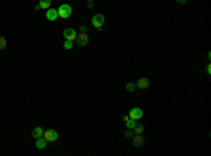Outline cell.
Wrapping results in <instances>:
<instances>
[{
  "label": "cell",
  "instance_id": "52a82bcc",
  "mask_svg": "<svg viewBox=\"0 0 211 156\" xmlns=\"http://www.w3.org/2000/svg\"><path fill=\"white\" fill-rule=\"evenodd\" d=\"M128 115H130V118H132V120H139V118H142L144 113H142V110L139 107H135V108H131Z\"/></svg>",
  "mask_w": 211,
  "mask_h": 156
},
{
  "label": "cell",
  "instance_id": "6da1fadb",
  "mask_svg": "<svg viewBox=\"0 0 211 156\" xmlns=\"http://www.w3.org/2000/svg\"><path fill=\"white\" fill-rule=\"evenodd\" d=\"M58 15H59L61 19H69L70 15H72V7H70L68 3L61 4V6L58 7Z\"/></svg>",
  "mask_w": 211,
  "mask_h": 156
},
{
  "label": "cell",
  "instance_id": "d6986e66",
  "mask_svg": "<svg viewBox=\"0 0 211 156\" xmlns=\"http://www.w3.org/2000/svg\"><path fill=\"white\" fill-rule=\"evenodd\" d=\"M80 31H82V32H86V31H87V27H86V25H80Z\"/></svg>",
  "mask_w": 211,
  "mask_h": 156
},
{
  "label": "cell",
  "instance_id": "ffe728a7",
  "mask_svg": "<svg viewBox=\"0 0 211 156\" xmlns=\"http://www.w3.org/2000/svg\"><path fill=\"white\" fill-rule=\"evenodd\" d=\"M128 120H130V115H123V121L124 122H127Z\"/></svg>",
  "mask_w": 211,
  "mask_h": 156
},
{
  "label": "cell",
  "instance_id": "5bb4252c",
  "mask_svg": "<svg viewBox=\"0 0 211 156\" xmlns=\"http://www.w3.org/2000/svg\"><path fill=\"white\" fill-rule=\"evenodd\" d=\"M7 48V39L4 38V37H2L0 35V51H3Z\"/></svg>",
  "mask_w": 211,
  "mask_h": 156
},
{
  "label": "cell",
  "instance_id": "8fae6325",
  "mask_svg": "<svg viewBox=\"0 0 211 156\" xmlns=\"http://www.w3.org/2000/svg\"><path fill=\"white\" fill-rule=\"evenodd\" d=\"M44 132H45V131H44V128H42V127H35L34 130H32V138H35V139H37V138L44 137Z\"/></svg>",
  "mask_w": 211,
  "mask_h": 156
},
{
  "label": "cell",
  "instance_id": "4fadbf2b",
  "mask_svg": "<svg viewBox=\"0 0 211 156\" xmlns=\"http://www.w3.org/2000/svg\"><path fill=\"white\" fill-rule=\"evenodd\" d=\"M132 130H134V134H142L144 130H145V127H144V124H135Z\"/></svg>",
  "mask_w": 211,
  "mask_h": 156
},
{
  "label": "cell",
  "instance_id": "30bf717a",
  "mask_svg": "<svg viewBox=\"0 0 211 156\" xmlns=\"http://www.w3.org/2000/svg\"><path fill=\"white\" fill-rule=\"evenodd\" d=\"M149 86V80L146 79V77H139L138 82H137V87L139 89H146Z\"/></svg>",
  "mask_w": 211,
  "mask_h": 156
},
{
  "label": "cell",
  "instance_id": "ac0fdd59",
  "mask_svg": "<svg viewBox=\"0 0 211 156\" xmlns=\"http://www.w3.org/2000/svg\"><path fill=\"white\" fill-rule=\"evenodd\" d=\"M124 135H125V138H132V137H134V132H132L131 130H128L125 134H124Z\"/></svg>",
  "mask_w": 211,
  "mask_h": 156
},
{
  "label": "cell",
  "instance_id": "7c38bea8",
  "mask_svg": "<svg viewBox=\"0 0 211 156\" xmlns=\"http://www.w3.org/2000/svg\"><path fill=\"white\" fill-rule=\"evenodd\" d=\"M35 146L38 149H44L46 146V139L44 137H41V138H37V142H35Z\"/></svg>",
  "mask_w": 211,
  "mask_h": 156
},
{
  "label": "cell",
  "instance_id": "ba28073f",
  "mask_svg": "<svg viewBox=\"0 0 211 156\" xmlns=\"http://www.w3.org/2000/svg\"><path fill=\"white\" fill-rule=\"evenodd\" d=\"M46 20H48V21H56V19L58 17H59V15H58V10L56 8H48V10H46Z\"/></svg>",
  "mask_w": 211,
  "mask_h": 156
},
{
  "label": "cell",
  "instance_id": "e0dca14e",
  "mask_svg": "<svg viewBox=\"0 0 211 156\" xmlns=\"http://www.w3.org/2000/svg\"><path fill=\"white\" fill-rule=\"evenodd\" d=\"M63 48H65V49H72V48H73V42L66 39L65 44H63Z\"/></svg>",
  "mask_w": 211,
  "mask_h": 156
},
{
  "label": "cell",
  "instance_id": "3957f363",
  "mask_svg": "<svg viewBox=\"0 0 211 156\" xmlns=\"http://www.w3.org/2000/svg\"><path fill=\"white\" fill-rule=\"evenodd\" d=\"M58 132L55 130H46L45 132H44V138L46 139V142H55L58 139Z\"/></svg>",
  "mask_w": 211,
  "mask_h": 156
},
{
  "label": "cell",
  "instance_id": "2e32d148",
  "mask_svg": "<svg viewBox=\"0 0 211 156\" xmlns=\"http://www.w3.org/2000/svg\"><path fill=\"white\" fill-rule=\"evenodd\" d=\"M135 124H137V122H135V120H132V118H130V120L125 122V125H127V128H128V130H132Z\"/></svg>",
  "mask_w": 211,
  "mask_h": 156
},
{
  "label": "cell",
  "instance_id": "9a60e30c",
  "mask_svg": "<svg viewBox=\"0 0 211 156\" xmlns=\"http://www.w3.org/2000/svg\"><path fill=\"white\" fill-rule=\"evenodd\" d=\"M135 89H137V84L132 83V82H128V83L125 84V90L127 91H134Z\"/></svg>",
  "mask_w": 211,
  "mask_h": 156
},
{
  "label": "cell",
  "instance_id": "cb8c5ba5",
  "mask_svg": "<svg viewBox=\"0 0 211 156\" xmlns=\"http://www.w3.org/2000/svg\"><path fill=\"white\" fill-rule=\"evenodd\" d=\"M87 2H93V0H87Z\"/></svg>",
  "mask_w": 211,
  "mask_h": 156
},
{
  "label": "cell",
  "instance_id": "8992f818",
  "mask_svg": "<svg viewBox=\"0 0 211 156\" xmlns=\"http://www.w3.org/2000/svg\"><path fill=\"white\" fill-rule=\"evenodd\" d=\"M132 145H134L135 148H141L145 145V139L142 137L141 134H134V137H132Z\"/></svg>",
  "mask_w": 211,
  "mask_h": 156
},
{
  "label": "cell",
  "instance_id": "9c48e42d",
  "mask_svg": "<svg viewBox=\"0 0 211 156\" xmlns=\"http://www.w3.org/2000/svg\"><path fill=\"white\" fill-rule=\"evenodd\" d=\"M51 2H52V0H39V3L35 6V8H37V10H39V8L48 10V8L51 7Z\"/></svg>",
  "mask_w": 211,
  "mask_h": 156
},
{
  "label": "cell",
  "instance_id": "5b68a950",
  "mask_svg": "<svg viewBox=\"0 0 211 156\" xmlns=\"http://www.w3.org/2000/svg\"><path fill=\"white\" fill-rule=\"evenodd\" d=\"M76 44L79 46H86L89 44V35L87 32H80V34L76 37Z\"/></svg>",
  "mask_w": 211,
  "mask_h": 156
},
{
  "label": "cell",
  "instance_id": "7a4b0ae2",
  "mask_svg": "<svg viewBox=\"0 0 211 156\" xmlns=\"http://www.w3.org/2000/svg\"><path fill=\"white\" fill-rule=\"evenodd\" d=\"M103 24H104V15L103 14H94L93 15V19H92V25L93 27H96V28H101L103 27Z\"/></svg>",
  "mask_w": 211,
  "mask_h": 156
},
{
  "label": "cell",
  "instance_id": "277c9868",
  "mask_svg": "<svg viewBox=\"0 0 211 156\" xmlns=\"http://www.w3.org/2000/svg\"><path fill=\"white\" fill-rule=\"evenodd\" d=\"M63 37H65V39H68V41L75 42V41H76L77 34H76V31L73 30V28H65V30H63Z\"/></svg>",
  "mask_w": 211,
  "mask_h": 156
},
{
  "label": "cell",
  "instance_id": "7402d4cb",
  "mask_svg": "<svg viewBox=\"0 0 211 156\" xmlns=\"http://www.w3.org/2000/svg\"><path fill=\"white\" fill-rule=\"evenodd\" d=\"M207 73H208V75H210V73H211V65H210V63H208V65H207Z\"/></svg>",
  "mask_w": 211,
  "mask_h": 156
},
{
  "label": "cell",
  "instance_id": "44dd1931",
  "mask_svg": "<svg viewBox=\"0 0 211 156\" xmlns=\"http://www.w3.org/2000/svg\"><path fill=\"white\" fill-rule=\"evenodd\" d=\"M176 2L179 4H186V2H187V0H176Z\"/></svg>",
  "mask_w": 211,
  "mask_h": 156
},
{
  "label": "cell",
  "instance_id": "603a6c76",
  "mask_svg": "<svg viewBox=\"0 0 211 156\" xmlns=\"http://www.w3.org/2000/svg\"><path fill=\"white\" fill-rule=\"evenodd\" d=\"M87 7L89 8H93V2H87Z\"/></svg>",
  "mask_w": 211,
  "mask_h": 156
}]
</instances>
